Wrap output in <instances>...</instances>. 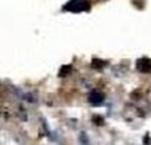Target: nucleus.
Returning <instances> with one entry per match:
<instances>
[{"label":"nucleus","instance_id":"7ed1b4c3","mask_svg":"<svg viewBox=\"0 0 151 145\" xmlns=\"http://www.w3.org/2000/svg\"><path fill=\"white\" fill-rule=\"evenodd\" d=\"M18 91V94L22 97V100H28V102H35L37 99H35V96L32 94V93H28V91H22V90H16Z\"/></svg>","mask_w":151,"mask_h":145},{"label":"nucleus","instance_id":"f03ea898","mask_svg":"<svg viewBox=\"0 0 151 145\" xmlns=\"http://www.w3.org/2000/svg\"><path fill=\"white\" fill-rule=\"evenodd\" d=\"M138 70L142 72H148L151 70V61L147 58H141L138 60Z\"/></svg>","mask_w":151,"mask_h":145},{"label":"nucleus","instance_id":"20e7f679","mask_svg":"<svg viewBox=\"0 0 151 145\" xmlns=\"http://www.w3.org/2000/svg\"><path fill=\"white\" fill-rule=\"evenodd\" d=\"M78 141H80V145H92V142H90V139H89V136H87L86 132H81L80 134Z\"/></svg>","mask_w":151,"mask_h":145},{"label":"nucleus","instance_id":"f257e3e1","mask_svg":"<svg viewBox=\"0 0 151 145\" xmlns=\"http://www.w3.org/2000/svg\"><path fill=\"white\" fill-rule=\"evenodd\" d=\"M103 100H105V96H103V93H100V91H93V93L90 94V97H89V102H90L93 106L102 105Z\"/></svg>","mask_w":151,"mask_h":145}]
</instances>
